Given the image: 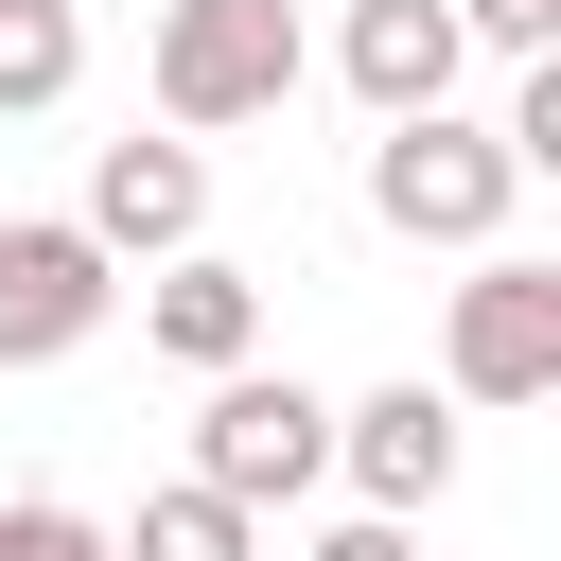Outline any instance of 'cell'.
Listing matches in <instances>:
<instances>
[{"label": "cell", "mask_w": 561, "mask_h": 561, "mask_svg": "<svg viewBox=\"0 0 561 561\" xmlns=\"http://www.w3.org/2000/svg\"><path fill=\"white\" fill-rule=\"evenodd\" d=\"M508 210H526V158H508V123L403 105V123L368 140V228H403V245H508Z\"/></svg>", "instance_id": "6da1fadb"}, {"label": "cell", "mask_w": 561, "mask_h": 561, "mask_svg": "<svg viewBox=\"0 0 561 561\" xmlns=\"http://www.w3.org/2000/svg\"><path fill=\"white\" fill-rule=\"evenodd\" d=\"M298 0H158V123L175 140H228V123H280L298 105Z\"/></svg>", "instance_id": "7a4b0ae2"}, {"label": "cell", "mask_w": 561, "mask_h": 561, "mask_svg": "<svg viewBox=\"0 0 561 561\" xmlns=\"http://www.w3.org/2000/svg\"><path fill=\"white\" fill-rule=\"evenodd\" d=\"M543 386H561V263L473 245V280L438 316V403H543Z\"/></svg>", "instance_id": "3957f363"}, {"label": "cell", "mask_w": 561, "mask_h": 561, "mask_svg": "<svg viewBox=\"0 0 561 561\" xmlns=\"http://www.w3.org/2000/svg\"><path fill=\"white\" fill-rule=\"evenodd\" d=\"M193 473L228 491V508H280V491H316L333 473V403L298 386V368H210V403H193Z\"/></svg>", "instance_id": "277c9868"}, {"label": "cell", "mask_w": 561, "mask_h": 561, "mask_svg": "<svg viewBox=\"0 0 561 561\" xmlns=\"http://www.w3.org/2000/svg\"><path fill=\"white\" fill-rule=\"evenodd\" d=\"M105 316H123V263L70 210H0V368H70Z\"/></svg>", "instance_id": "5b68a950"}, {"label": "cell", "mask_w": 561, "mask_h": 561, "mask_svg": "<svg viewBox=\"0 0 561 561\" xmlns=\"http://www.w3.org/2000/svg\"><path fill=\"white\" fill-rule=\"evenodd\" d=\"M105 263H175V245H210V158L158 123V140H105L88 158V210H70Z\"/></svg>", "instance_id": "8992f818"}, {"label": "cell", "mask_w": 561, "mask_h": 561, "mask_svg": "<svg viewBox=\"0 0 561 561\" xmlns=\"http://www.w3.org/2000/svg\"><path fill=\"white\" fill-rule=\"evenodd\" d=\"M333 473H351V508H438L456 491V403L438 386H368V403H333Z\"/></svg>", "instance_id": "52a82bcc"}, {"label": "cell", "mask_w": 561, "mask_h": 561, "mask_svg": "<svg viewBox=\"0 0 561 561\" xmlns=\"http://www.w3.org/2000/svg\"><path fill=\"white\" fill-rule=\"evenodd\" d=\"M333 70H351V105L368 123H403V105H456V0H351L333 18Z\"/></svg>", "instance_id": "ba28073f"}, {"label": "cell", "mask_w": 561, "mask_h": 561, "mask_svg": "<svg viewBox=\"0 0 561 561\" xmlns=\"http://www.w3.org/2000/svg\"><path fill=\"white\" fill-rule=\"evenodd\" d=\"M140 351H175L193 386H210V368H245V351H263V280H245L228 245H175V263L140 280Z\"/></svg>", "instance_id": "9c48e42d"}, {"label": "cell", "mask_w": 561, "mask_h": 561, "mask_svg": "<svg viewBox=\"0 0 561 561\" xmlns=\"http://www.w3.org/2000/svg\"><path fill=\"white\" fill-rule=\"evenodd\" d=\"M245 543H263V508H228L210 473H175V491H140V526L105 561H245Z\"/></svg>", "instance_id": "30bf717a"}, {"label": "cell", "mask_w": 561, "mask_h": 561, "mask_svg": "<svg viewBox=\"0 0 561 561\" xmlns=\"http://www.w3.org/2000/svg\"><path fill=\"white\" fill-rule=\"evenodd\" d=\"M70 88H88V18L70 0H0V123H35Z\"/></svg>", "instance_id": "8fae6325"}, {"label": "cell", "mask_w": 561, "mask_h": 561, "mask_svg": "<svg viewBox=\"0 0 561 561\" xmlns=\"http://www.w3.org/2000/svg\"><path fill=\"white\" fill-rule=\"evenodd\" d=\"M0 561H105V526L53 508V491H18V508H0Z\"/></svg>", "instance_id": "7c38bea8"}, {"label": "cell", "mask_w": 561, "mask_h": 561, "mask_svg": "<svg viewBox=\"0 0 561 561\" xmlns=\"http://www.w3.org/2000/svg\"><path fill=\"white\" fill-rule=\"evenodd\" d=\"M456 53H508V70L561 53V0H456Z\"/></svg>", "instance_id": "4fadbf2b"}, {"label": "cell", "mask_w": 561, "mask_h": 561, "mask_svg": "<svg viewBox=\"0 0 561 561\" xmlns=\"http://www.w3.org/2000/svg\"><path fill=\"white\" fill-rule=\"evenodd\" d=\"M316 561H421V526L403 508H351V526H316Z\"/></svg>", "instance_id": "5bb4252c"}]
</instances>
